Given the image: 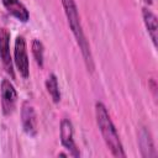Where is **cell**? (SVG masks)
Returning <instances> with one entry per match:
<instances>
[{"mask_svg":"<svg viewBox=\"0 0 158 158\" xmlns=\"http://www.w3.org/2000/svg\"><path fill=\"white\" fill-rule=\"evenodd\" d=\"M60 1H62L64 12H65L67 20H68V25H69V27H70V30H72V32L77 40L79 48H80L85 65H86L88 70L93 72L94 70V60H93V56L90 52V46L85 38V35H84V31H83V27L80 23V17L78 14L77 4L74 0H60Z\"/></svg>","mask_w":158,"mask_h":158,"instance_id":"cell-1","label":"cell"},{"mask_svg":"<svg viewBox=\"0 0 158 158\" xmlns=\"http://www.w3.org/2000/svg\"><path fill=\"white\" fill-rule=\"evenodd\" d=\"M95 115H96V122H98L99 130L101 132V136H102L107 148L112 153V156L118 157V158H125L126 153L123 151L118 133L110 118L106 106L102 102L95 104Z\"/></svg>","mask_w":158,"mask_h":158,"instance_id":"cell-2","label":"cell"},{"mask_svg":"<svg viewBox=\"0 0 158 158\" xmlns=\"http://www.w3.org/2000/svg\"><path fill=\"white\" fill-rule=\"evenodd\" d=\"M14 62L22 75V78H28L30 74V64L28 56L26 49V41L22 36H17L15 40V49H14Z\"/></svg>","mask_w":158,"mask_h":158,"instance_id":"cell-3","label":"cell"},{"mask_svg":"<svg viewBox=\"0 0 158 158\" xmlns=\"http://www.w3.org/2000/svg\"><path fill=\"white\" fill-rule=\"evenodd\" d=\"M1 93V106L4 115H11L16 107L17 102V91L14 88L12 83L9 79H2L0 84Z\"/></svg>","mask_w":158,"mask_h":158,"instance_id":"cell-4","label":"cell"},{"mask_svg":"<svg viewBox=\"0 0 158 158\" xmlns=\"http://www.w3.org/2000/svg\"><path fill=\"white\" fill-rule=\"evenodd\" d=\"M73 133H74V130H73V125H72L70 120L63 118L60 121V143L67 151H69V154L72 157L77 158L80 156V152L74 142Z\"/></svg>","mask_w":158,"mask_h":158,"instance_id":"cell-5","label":"cell"},{"mask_svg":"<svg viewBox=\"0 0 158 158\" xmlns=\"http://www.w3.org/2000/svg\"><path fill=\"white\" fill-rule=\"evenodd\" d=\"M0 59L5 70L14 79V68H12V58L10 53V32L5 27H0Z\"/></svg>","mask_w":158,"mask_h":158,"instance_id":"cell-6","label":"cell"},{"mask_svg":"<svg viewBox=\"0 0 158 158\" xmlns=\"http://www.w3.org/2000/svg\"><path fill=\"white\" fill-rule=\"evenodd\" d=\"M21 122H22V128L23 131L33 137L37 135V120H36V112L33 106L28 102L25 101L21 107Z\"/></svg>","mask_w":158,"mask_h":158,"instance_id":"cell-7","label":"cell"},{"mask_svg":"<svg viewBox=\"0 0 158 158\" xmlns=\"http://www.w3.org/2000/svg\"><path fill=\"white\" fill-rule=\"evenodd\" d=\"M4 7L6 11L12 15L15 19H17L21 22H27L30 19V12L26 9V6L20 0H1Z\"/></svg>","mask_w":158,"mask_h":158,"instance_id":"cell-8","label":"cell"},{"mask_svg":"<svg viewBox=\"0 0 158 158\" xmlns=\"http://www.w3.org/2000/svg\"><path fill=\"white\" fill-rule=\"evenodd\" d=\"M138 144H139V149H141L142 157L151 158V157H156L157 156L152 136H151L149 131L146 127H141V130L138 132Z\"/></svg>","mask_w":158,"mask_h":158,"instance_id":"cell-9","label":"cell"},{"mask_svg":"<svg viewBox=\"0 0 158 158\" xmlns=\"http://www.w3.org/2000/svg\"><path fill=\"white\" fill-rule=\"evenodd\" d=\"M142 16H143V21L147 28V32L153 42V46L157 47V40H158V20L157 16L148 9L143 7L142 9Z\"/></svg>","mask_w":158,"mask_h":158,"instance_id":"cell-10","label":"cell"},{"mask_svg":"<svg viewBox=\"0 0 158 158\" xmlns=\"http://www.w3.org/2000/svg\"><path fill=\"white\" fill-rule=\"evenodd\" d=\"M46 89L48 94L51 95L53 102H59L60 100V91H59V85H58V79L54 74H49L47 80H46Z\"/></svg>","mask_w":158,"mask_h":158,"instance_id":"cell-11","label":"cell"},{"mask_svg":"<svg viewBox=\"0 0 158 158\" xmlns=\"http://www.w3.org/2000/svg\"><path fill=\"white\" fill-rule=\"evenodd\" d=\"M43 53H44V48H43L42 42L40 40H33L32 41V54H33L36 63L41 68L43 67Z\"/></svg>","mask_w":158,"mask_h":158,"instance_id":"cell-12","label":"cell"},{"mask_svg":"<svg viewBox=\"0 0 158 158\" xmlns=\"http://www.w3.org/2000/svg\"><path fill=\"white\" fill-rule=\"evenodd\" d=\"M143 2H146V4H148V5H152L153 4V0H142Z\"/></svg>","mask_w":158,"mask_h":158,"instance_id":"cell-13","label":"cell"}]
</instances>
